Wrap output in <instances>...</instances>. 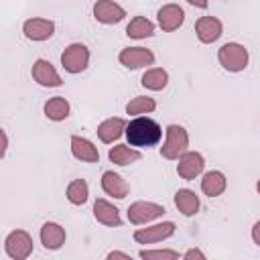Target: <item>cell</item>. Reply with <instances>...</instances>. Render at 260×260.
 <instances>
[{"instance_id": "1", "label": "cell", "mask_w": 260, "mask_h": 260, "mask_svg": "<svg viewBox=\"0 0 260 260\" xmlns=\"http://www.w3.org/2000/svg\"><path fill=\"white\" fill-rule=\"evenodd\" d=\"M124 134H126L130 146L150 148V146H156L158 140L162 138V128L156 120H152L148 116H136L134 120H130L126 124Z\"/></svg>"}, {"instance_id": "2", "label": "cell", "mask_w": 260, "mask_h": 260, "mask_svg": "<svg viewBox=\"0 0 260 260\" xmlns=\"http://www.w3.org/2000/svg\"><path fill=\"white\" fill-rule=\"evenodd\" d=\"M165 142L160 146V154L167 160H179V156L183 152H187L189 148V134L183 126L179 124H169L165 130Z\"/></svg>"}, {"instance_id": "3", "label": "cell", "mask_w": 260, "mask_h": 260, "mask_svg": "<svg viewBox=\"0 0 260 260\" xmlns=\"http://www.w3.org/2000/svg\"><path fill=\"white\" fill-rule=\"evenodd\" d=\"M248 49L240 43H225L217 49V61L219 65L230 73H240L248 67Z\"/></svg>"}, {"instance_id": "4", "label": "cell", "mask_w": 260, "mask_h": 260, "mask_svg": "<svg viewBox=\"0 0 260 260\" xmlns=\"http://www.w3.org/2000/svg\"><path fill=\"white\" fill-rule=\"evenodd\" d=\"M4 252L12 260H26L32 254V238L26 230H12L4 240Z\"/></svg>"}, {"instance_id": "5", "label": "cell", "mask_w": 260, "mask_h": 260, "mask_svg": "<svg viewBox=\"0 0 260 260\" xmlns=\"http://www.w3.org/2000/svg\"><path fill=\"white\" fill-rule=\"evenodd\" d=\"M61 65L67 73H81L89 65V49L83 43H71L61 53Z\"/></svg>"}, {"instance_id": "6", "label": "cell", "mask_w": 260, "mask_h": 260, "mask_svg": "<svg viewBox=\"0 0 260 260\" xmlns=\"http://www.w3.org/2000/svg\"><path fill=\"white\" fill-rule=\"evenodd\" d=\"M165 205L160 203H154V201H134L130 203L126 215H128V221L134 223V225H146L150 221H154L156 217H162L165 215Z\"/></svg>"}, {"instance_id": "7", "label": "cell", "mask_w": 260, "mask_h": 260, "mask_svg": "<svg viewBox=\"0 0 260 260\" xmlns=\"http://www.w3.org/2000/svg\"><path fill=\"white\" fill-rule=\"evenodd\" d=\"M205 169V158L201 152L197 150H187L179 156V162H177V175L185 181H193L195 177H199Z\"/></svg>"}, {"instance_id": "8", "label": "cell", "mask_w": 260, "mask_h": 260, "mask_svg": "<svg viewBox=\"0 0 260 260\" xmlns=\"http://www.w3.org/2000/svg\"><path fill=\"white\" fill-rule=\"evenodd\" d=\"M175 230H177L175 221H162V223H154L148 228H138L134 232V240L138 244H156V242L171 238L175 234Z\"/></svg>"}, {"instance_id": "9", "label": "cell", "mask_w": 260, "mask_h": 260, "mask_svg": "<svg viewBox=\"0 0 260 260\" xmlns=\"http://www.w3.org/2000/svg\"><path fill=\"white\" fill-rule=\"evenodd\" d=\"M118 61L126 69H140V67H148L154 63V53L146 47H126L120 51Z\"/></svg>"}, {"instance_id": "10", "label": "cell", "mask_w": 260, "mask_h": 260, "mask_svg": "<svg viewBox=\"0 0 260 260\" xmlns=\"http://www.w3.org/2000/svg\"><path fill=\"white\" fill-rule=\"evenodd\" d=\"M30 75L43 87H61L63 85L61 75L57 73V69L53 67V63L47 61V59H37L32 63V67H30Z\"/></svg>"}, {"instance_id": "11", "label": "cell", "mask_w": 260, "mask_h": 260, "mask_svg": "<svg viewBox=\"0 0 260 260\" xmlns=\"http://www.w3.org/2000/svg\"><path fill=\"white\" fill-rule=\"evenodd\" d=\"M195 35H197L199 43L211 45V43H215L223 35V24L215 16H201L195 22Z\"/></svg>"}, {"instance_id": "12", "label": "cell", "mask_w": 260, "mask_h": 260, "mask_svg": "<svg viewBox=\"0 0 260 260\" xmlns=\"http://www.w3.org/2000/svg\"><path fill=\"white\" fill-rule=\"evenodd\" d=\"M22 32L28 41L32 43H41V41H47L53 37L55 32V22L49 20V18H28L24 20L22 24Z\"/></svg>"}, {"instance_id": "13", "label": "cell", "mask_w": 260, "mask_h": 260, "mask_svg": "<svg viewBox=\"0 0 260 260\" xmlns=\"http://www.w3.org/2000/svg\"><path fill=\"white\" fill-rule=\"evenodd\" d=\"M156 20H158V26L162 28V32H173L185 22V10L179 4H165L158 8Z\"/></svg>"}, {"instance_id": "14", "label": "cell", "mask_w": 260, "mask_h": 260, "mask_svg": "<svg viewBox=\"0 0 260 260\" xmlns=\"http://www.w3.org/2000/svg\"><path fill=\"white\" fill-rule=\"evenodd\" d=\"M124 16H126V10L114 0H98L93 4V18L102 24H116L124 20Z\"/></svg>"}, {"instance_id": "15", "label": "cell", "mask_w": 260, "mask_h": 260, "mask_svg": "<svg viewBox=\"0 0 260 260\" xmlns=\"http://www.w3.org/2000/svg\"><path fill=\"white\" fill-rule=\"evenodd\" d=\"M41 244L45 246V250H59L65 244V228L59 225L57 221H45L41 225Z\"/></svg>"}, {"instance_id": "16", "label": "cell", "mask_w": 260, "mask_h": 260, "mask_svg": "<svg viewBox=\"0 0 260 260\" xmlns=\"http://www.w3.org/2000/svg\"><path fill=\"white\" fill-rule=\"evenodd\" d=\"M93 217L108 225V228H120L122 225V217H120V211L114 203H110L108 199H95L93 203Z\"/></svg>"}, {"instance_id": "17", "label": "cell", "mask_w": 260, "mask_h": 260, "mask_svg": "<svg viewBox=\"0 0 260 260\" xmlns=\"http://www.w3.org/2000/svg\"><path fill=\"white\" fill-rule=\"evenodd\" d=\"M71 154L81 162H98L100 160L98 146L91 140H87L83 136H77V134L71 136Z\"/></svg>"}, {"instance_id": "18", "label": "cell", "mask_w": 260, "mask_h": 260, "mask_svg": "<svg viewBox=\"0 0 260 260\" xmlns=\"http://www.w3.org/2000/svg\"><path fill=\"white\" fill-rule=\"evenodd\" d=\"M102 189L106 195L114 197V199H124L128 193H130V187L128 183L114 171H106L102 175Z\"/></svg>"}, {"instance_id": "19", "label": "cell", "mask_w": 260, "mask_h": 260, "mask_svg": "<svg viewBox=\"0 0 260 260\" xmlns=\"http://www.w3.org/2000/svg\"><path fill=\"white\" fill-rule=\"evenodd\" d=\"M126 120L124 118H108V120H104L100 126H98V138L102 140V142H106V144H112L114 140H118L124 132H126Z\"/></svg>"}, {"instance_id": "20", "label": "cell", "mask_w": 260, "mask_h": 260, "mask_svg": "<svg viewBox=\"0 0 260 260\" xmlns=\"http://www.w3.org/2000/svg\"><path fill=\"white\" fill-rule=\"evenodd\" d=\"M228 187V179L221 171H207L201 179V191L207 197H219Z\"/></svg>"}, {"instance_id": "21", "label": "cell", "mask_w": 260, "mask_h": 260, "mask_svg": "<svg viewBox=\"0 0 260 260\" xmlns=\"http://www.w3.org/2000/svg\"><path fill=\"white\" fill-rule=\"evenodd\" d=\"M140 150H136L134 146L130 144H116L108 150V158L110 162L118 165V167H126V165H132L136 160H140Z\"/></svg>"}, {"instance_id": "22", "label": "cell", "mask_w": 260, "mask_h": 260, "mask_svg": "<svg viewBox=\"0 0 260 260\" xmlns=\"http://www.w3.org/2000/svg\"><path fill=\"white\" fill-rule=\"evenodd\" d=\"M175 207L185 217H191V215H195L199 211V197L191 189H179L175 193Z\"/></svg>"}, {"instance_id": "23", "label": "cell", "mask_w": 260, "mask_h": 260, "mask_svg": "<svg viewBox=\"0 0 260 260\" xmlns=\"http://www.w3.org/2000/svg\"><path fill=\"white\" fill-rule=\"evenodd\" d=\"M43 112H45V116H47L49 120L61 122V120H65V118L69 116L71 106H69V102H67L63 95H55V98H51V100L45 102Z\"/></svg>"}, {"instance_id": "24", "label": "cell", "mask_w": 260, "mask_h": 260, "mask_svg": "<svg viewBox=\"0 0 260 260\" xmlns=\"http://www.w3.org/2000/svg\"><path fill=\"white\" fill-rule=\"evenodd\" d=\"M140 83L142 87L150 89V91H160L167 87L169 83V73L162 69V67H152V69H146L140 77Z\"/></svg>"}, {"instance_id": "25", "label": "cell", "mask_w": 260, "mask_h": 260, "mask_svg": "<svg viewBox=\"0 0 260 260\" xmlns=\"http://www.w3.org/2000/svg\"><path fill=\"white\" fill-rule=\"evenodd\" d=\"M126 35L130 39H146L154 35V22L148 20L146 16H134L128 26H126Z\"/></svg>"}, {"instance_id": "26", "label": "cell", "mask_w": 260, "mask_h": 260, "mask_svg": "<svg viewBox=\"0 0 260 260\" xmlns=\"http://www.w3.org/2000/svg\"><path fill=\"white\" fill-rule=\"evenodd\" d=\"M156 110V102L154 98L148 95H136L126 104V114L130 116H142V114H150Z\"/></svg>"}, {"instance_id": "27", "label": "cell", "mask_w": 260, "mask_h": 260, "mask_svg": "<svg viewBox=\"0 0 260 260\" xmlns=\"http://www.w3.org/2000/svg\"><path fill=\"white\" fill-rule=\"evenodd\" d=\"M89 197V185L85 179H75L67 185V199L73 205H83Z\"/></svg>"}, {"instance_id": "28", "label": "cell", "mask_w": 260, "mask_h": 260, "mask_svg": "<svg viewBox=\"0 0 260 260\" xmlns=\"http://www.w3.org/2000/svg\"><path fill=\"white\" fill-rule=\"evenodd\" d=\"M138 256L144 260H177L179 252H175V250H140Z\"/></svg>"}, {"instance_id": "29", "label": "cell", "mask_w": 260, "mask_h": 260, "mask_svg": "<svg viewBox=\"0 0 260 260\" xmlns=\"http://www.w3.org/2000/svg\"><path fill=\"white\" fill-rule=\"evenodd\" d=\"M185 260H193V258H199V260H205V254L199 250V248H189L185 254H183Z\"/></svg>"}, {"instance_id": "30", "label": "cell", "mask_w": 260, "mask_h": 260, "mask_svg": "<svg viewBox=\"0 0 260 260\" xmlns=\"http://www.w3.org/2000/svg\"><path fill=\"white\" fill-rule=\"evenodd\" d=\"M252 240H254L256 246H260V219L252 225Z\"/></svg>"}, {"instance_id": "31", "label": "cell", "mask_w": 260, "mask_h": 260, "mask_svg": "<svg viewBox=\"0 0 260 260\" xmlns=\"http://www.w3.org/2000/svg\"><path fill=\"white\" fill-rule=\"evenodd\" d=\"M108 258H110V260H114V258H124V260H130V254L120 252V250H112V252H108Z\"/></svg>"}, {"instance_id": "32", "label": "cell", "mask_w": 260, "mask_h": 260, "mask_svg": "<svg viewBox=\"0 0 260 260\" xmlns=\"http://www.w3.org/2000/svg\"><path fill=\"white\" fill-rule=\"evenodd\" d=\"M0 134H2V156H6V150H8V134H6V130H2Z\"/></svg>"}, {"instance_id": "33", "label": "cell", "mask_w": 260, "mask_h": 260, "mask_svg": "<svg viewBox=\"0 0 260 260\" xmlns=\"http://www.w3.org/2000/svg\"><path fill=\"white\" fill-rule=\"evenodd\" d=\"M187 2L195 8H207V4H209V0H187Z\"/></svg>"}, {"instance_id": "34", "label": "cell", "mask_w": 260, "mask_h": 260, "mask_svg": "<svg viewBox=\"0 0 260 260\" xmlns=\"http://www.w3.org/2000/svg\"><path fill=\"white\" fill-rule=\"evenodd\" d=\"M256 191H258V195H260V181L256 183Z\"/></svg>"}]
</instances>
